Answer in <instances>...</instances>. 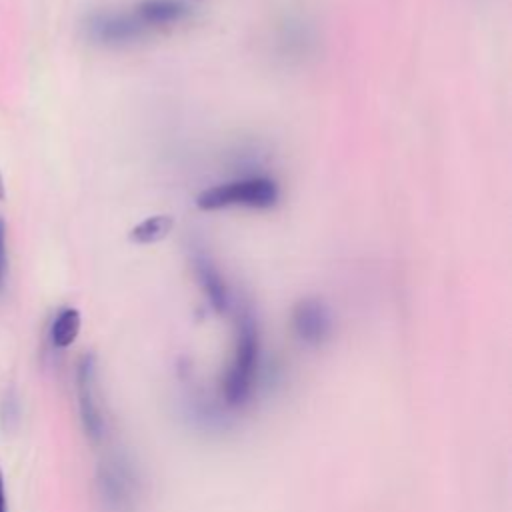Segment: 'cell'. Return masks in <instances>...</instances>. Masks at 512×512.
<instances>
[{"label": "cell", "instance_id": "obj_1", "mask_svg": "<svg viewBox=\"0 0 512 512\" xmlns=\"http://www.w3.org/2000/svg\"><path fill=\"white\" fill-rule=\"evenodd\" d=\"M260 356L262 348L258 324L248 310H242L236 318V334L230 362L220 380V396L226 406H242L252 396L260 370Z\"/></svg>", "mask_w": 512, "mask_h": 512}, {"label": "cell", "instance_id": "obj_2", "mask_svg": "<svg viewBox=\"0 0 512 512\" xmlns=\"http://www.w3.org/2000/svg\"><path fill=\"white\" fill-rule=\"evenodd\" d=\"M96 490L108 512H138L142 502L138 468L124 454H110L98 464Z\"/></svg>", "mask_w": 512, "mask_h": 512}, {"label": "cell", "instance_id": "obj_3", "mask_svg": "<svg viewBox=\"0 0 512 512\" xmlns=\"http://www.w3.org/2000/svg\"><path fill=\"white\" fill-rule=\"evenodd\" d=\"M278 198H280V190L272 178L248 176V178L216 184L212 188L202 190L196 196V206L204 212L232 208V206L268 210L276 206Z\"/></svg>", "mask_w": 512, "mask_h": 512}, {"label": "cell", "instance_id": "obj_4", "mask_svg": "<svg viewBox=\"0 0 512 512\" xmlns=\"http://www.w3.org/2000/svg\"><path fill=\"white\" fill-rule=\"evenodd\" d=\"M76 404L78 416L84 434L100 442L106 434V416L104 404L100 396V382H98V362L94 354H84L76 364Z\"/></svg>", "mask_w": 512, "mask_h": 512}, {"label": "cell", "instance_id": "obj_5", "mask_svg": "<svg viewBox=\"0 0 512 512\" xmlns=\"http://www.w3.org/2000/svg\"><path fill=\"white\" fill-rule=\"evenodd\" d=\"M290 324L298 342L310 348L326 344L334 330V318L328 304L312 296L302 298L294 304Z\"/></svg>", "mask_w": 512, "mask_h": 512}, {"label": "cell", "instance_id": "obj_6", "mask_svg": "<svg viewBox=\"0 0 512 512\" xmlns=\"http://www.w3.org/2000/svg\"><path fill=\"white\" fill-rule=\"evenodd\" d=\"M86 32L98 44L118 46L142 38L148 30L138 22L134 12H100L86 22Z\"/></svg>", "mask_w": 512, "mask_h": 512}, {"label": "cell", "instance_id": "obj_7", "mask_svg": "<svg viewBox=\"0 0 512 512\" xmlns=\"http://www.w3.org/2000/svg\"><path fill=\"white\" fill-rule=\"evenodd\" d=\"M192 270L196 276V282L200 286V292L204 294L208 306L216 314H224L230 310V290L226 280L222 278L220 270L216 268L214 260L204 250H194L192 254Z\"/></svg>", "mask_w": 512, "mask_h": 512}, {"label": "cell", "instance_id": "obj_8", "mask_svg": "<svg viewBox=\"0 0 512 512\" xmlns=\"http://www.w3.org/2000/svg\"><path fill=\"white\" fill-rule=\"evenodd\" d=\"M190 12V6L184 0H142L134 8V16L146 28L170 26L184 20Z\"/></svg>", "mask_w": 512, "mask_h": 512}, {"label": "cell", "instance_id": "obj_9", "mask_svg": "<svg viewBox=\"0 0 512 512\" xmlns=\"http://www.w3.org/2000/svg\"><path fill=\"white\" fill-rule=\"evenodd\" d=\"M174 228V220L170 214H154L150 218L140 220L136 226L130 228L128 238L132 244L146 246V244H156L164 240Z\"/></svg>", "mask_w": 512, "mask_h": 512}, {"label": "cell", "instance_id": "obj_10", "mask_svg": "<svg viewBox=\"0 0 512 512\" xmlns=\"http://www.w3.org/2000/svg\"><path fill=\"white\" fill-rule=\"evenodd\" d=\"M80 332V312L76 308H62L50 326V342L54 348H68Z\"/></svg>", "mask_w": 512, "mask_h": 512}, {"label": "cell", "instance_id": "obj_11", "mask_svg": "<svg viewBox=\"0 0 512 512\" xmlns=\"http://www.w3.org/2000/svg\"><path fill=\"white\" fill-rule=\"evenodd\" d=\"M6 274H8V252H6V224L0 218V292L6 284Z\"/></svg>", "mask_w": 512, "mask_h": 512}, {"label": "cell", "instance_id": "obj_12", "mask_svg": "<svg viewBox=\"0 0 512 512\" xmlns=\"http://www.w3.org/2000/svg\"><path fill=\"white\" fill-rule=\"evenodd\" d=\"M0 512H6V494H4V476L0 470Z\"/></svg>", "mask_w": 512, "mask_h": 512}, {"label": "cell", "instance_id": "obj_13", "mask_svg": "<svg viewBox=\"0 0 512 512\" xmlns=\"http://www.w3.org/2000/svg\"><path fill=\"white\" fill-rule=\"evenodd\" d=\"M4 198H6V186H4V178L0 174V200H4Z\"/></svg>", "mask_w": 512, "mask_h": 512}]
</instances>
